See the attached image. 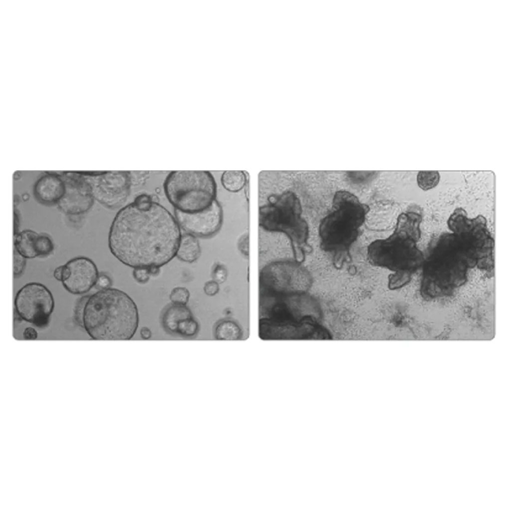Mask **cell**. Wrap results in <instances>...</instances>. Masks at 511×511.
I'll list each match as a JSON object with an SVG mask.
<instances>
[{"instance_id":"1","label":"cell","mask_w":511,"mask_h":511,"mask_svg":"<svg viewBox=\"0 0 511 511\" xmlns=\"http://www.w3.org/2000/svg\"><path fill=\"white\" fill-rule=\"evenodd\" d=\"M181 236L172 214L151 195L142 193L115 215L108 246L112 255L127 266L160 267L176 256Z\"/></svg>"},{"instance_id":"2","label":"cell","mask_w":511,"mask_h":511,"mask_svg":"<svg viewBox=\"0 0 511 511\" xmlns=\"http://www.w3.org/2000/svg\"><path fill=\"white\" fill-rule=\"evenodd\" d=\"M259 223L269 231L283 232L291 241L298 262L310 248L308 227L302 217L300 200L292 187L288 171H267L258 178Z\"/></svg>"},{"instance_id":"3","label":"cell","mask_w":511,"mask_h":511,"mask_svg":"<svg viewBox=\"0 0 511 511\" xmlns=\"http://www.w3.org/2000/svg\"><path fill=\"white\" fill-rule=\"evenodd\" d=\"M81 323L94 340H129L138 326V308L123 291L113 288L99 290L87 297Z\"/></svg>"},{"instance_id":"4","label":"cell","mask_w":511,"mask_h":511,"mask_svg":"<svg viewBox=\"0 0 511 511\" xmlns=\"http://www.w3.org/2000/svg\"><path fill=\"white\" fill-rule=\"evenodd\" d=\"M369 210L350 192L339 191L334 194L332 210L321 220L318 234L321 248L331 256L336 268H341L350 259V250Z\"/></svg>"},{"instance_id":"5","label":"cell","mask_w":511,"mask_h":511,"mask_svg":"<svg viewBox=\"0 0 511 511\" xmlns=\"http://www.w3.org/2000/svg\"><path fill=\"white\" fill-rule=\"evenodd\" d=\"M419 240L397 222L389 237L376 240L369 245L367 257L370 263L391 272L388 279L390 289L396 290L406 285L411 281L413 274L422 266L424 257L417 246Z\"/></svg>"},{"instance_id":"6","label":"cell","mask_w":511,"mask_h":511,"mask_svg":"<svg viewBox=\"0 0 511 511\" xmlns=\"http://www.w3.org/2000/svg\"><path fill=\"white\" fill-rule=\"evenodd\" d=\"M435 244L422 265L421 292L427 298L451 294L465 282L470 268L452 234L442 236Z\"/></svg>"},{"instance_id":"7","label":"cell","mask_w":511,"mask_h":511,"mask_svg":"<svg viewBox=\"0 0 511 511\" xmlns=\"http://www.w3.org/2000/svg\"><path fill=\"white\" fill-rule=\"evenodd\" d=\"M165 195L174 209L185 213L201 212L216 200L218 185L208 171H171L163 183Z\"/></svg>"},{"instance_id":"8","label":"cell","mask_w":511,"mask_h":511,"mask_svg":"<svg viewBox=\"0 0 511 511\" xmlns=\"http://www.w3.org/2000/svg\"><path fill=\"white\" fill-rule=\"evenodd\" d=\"M309 276L299 262L278 261L271 263L260 273V292L275 296L300 294L308 287Z\"/></svg>"},{"instance_id":"9","label":"cell","mask_w":511,"mask_h":511,"mask_svg":"<svg viewBox=\"0 0 511 511\" xmlns=\"http://www.w3.org/2000/svg\"><path fill=\"white\" fill-rule=\"evenodd\" d=\"M85 177L94 199L112 209L121 208L125 204L133 186L129 171H100Z\"/></svg>"},{"instance_id":"10","label":"cell","mask_w":511,"mask_h":511,"mask_svg":"<svg viewBox=\"0 0 511 511\" xmlns=\"http://www.w3.org/2000/svg\"><path fill=\"white\" fill-rule=\"evenodd\" d=\"M14 303L20 318L37 327L47 324L54 307L51 292L37 282H30L22 286L17 292Z\"/></svg>"},{"instance_id":"11","label":"cell","mask_w":511,"mask_h":511,"mask_svg":"<svg viewBox=\"0 0 511 511\" xmlns=\"http://www.w3.org/2000/svg\"><path fill=\"white\" fill-rule=\"evenodd\" d=\"M65 186L64 194L57 203L59 209L67 215H76L87 212L94 198L85 177L77 173L60 174Z\"/></svg>"},{"instance_id":"12","label":"cell","mask_w":511,"mask_h":511,"mask_svg":"<svg viewBox=\"0 0 511 511\" xmlns=\"http://www.w3.org/2000/svg\"><path fill=\"white\" fill-rule=\"evenodd\" d=\"M175 219L180 227L196 237H208L220 229L223 219V211L216 200L206 209L198 213L188 214L174 209Z\"/></svg>"},{"instance_id":"13","label":"cell","mask_w":511,"mask_h":511,"mask_svg":"<svg viewBox=\"0 0 511 511\" xmlns=\"http://www.w3.org/2000/svg\"><path fill=\"white\" fill-rule=\"evenodd\" d=\"M66 265L69 269L70 274L62 283L68 292L74 294H83L95 285L99 273L92 260L86 257H77L69 260Z\"/></svg>"},{"instance_id":"14","label":"cell","mask_w":511,"mask_h":511,"mask_svg":"<svg viewBox=\"0 0 511 511\" xmlns=\"http://www.w3.org/2000/svg\"><path fill=\"white\" fill-rule=\"evenodd\" d=\"M65 190L64 182L58 174H46L35 182L33 192L35 197L46 205L57 203Z\"/></svg>"},{"instance_id":"15","label":"cell","mask_w":511,"mask_h":511,"mask_svg":"<svg viewBox=\"0 0 511 511\" xmlns=\"http://www.w3.org/2000/svg\"><path fill=\"white\" fill-rule=\"evenodd\" d=\"M190 309L186 305L172 303L164 309L162 316V322L167 331L177 333L178 323L182 320L192 317Z\"/></svg>"},{"instance_id":"16","label":"cell","mask_w":511,"mask_h":511,"mask_svg":"<svg viewBox=\"0 0 511 511\" xmlns=\"http://www.w3.org/2000/svg\"><path fill=\"white\" fill-rule=\"evenodd\" d=\"M201 253V247L196 236L188 233L182 235L176 254L180 260L193 262L199 258Z\"/></svg>"},{"instance_id":"17","label":"cell","mask_w":511,"mask_h":511,"mask_svg":"<svg viewBox=\"0 0 511 511\" xmlns=\"http://www.w3.org/2000/svg\"><path fill=\"white\" fill-rule=\"evenodd\" d=\"M38 234L25 230L14 235V249L26 258L37 256L35 250V242Z\"/></svg>"},{"instance_id":"18","label":"cell","mask_w":511,"mask_h":511,"mask_svg":"<svg viewBox=\"0 0 511 511\" xmlns=\"http://www.w3.org/2000/svg\"><path fill=\"white\" fill-rule=\"evenodd\" d=\"M248 178L244 171H225L222 174L220 184L226 191L238 193L248 187Z\"/></svg>"},{"instance_id":"19","label":"cell","mask_w":511,"mask_h":511,"mask_svg":"<svg viewBox=\"0 0 511 511\" xmlns=\"http://www.w3.org/2000/svg\"><path fill=\"white\" fill-rule=\"evenodd\" d=\"M440 181V174L437 171H421L417 176L419 187L426 191L435 187Z\"/></svg>"},{"instance_id":"20","label":"cell","mask_w":511,"mask_h":511,"mask_svg":"<svg viewBox=\"0 0 511 511\" xmlns=\"http://www.w3.org/2000/svg\"><path fill=\"white\" fill-rule=\"evenodd\" d=\"M34 247L37 256H48L54 249L53 244L50 238L43 234H38Z\"/></svg>"},{"instance_id":"21","label":"cell","mask_w":511,"mask_h":511,"mask_svg":"<svg viewBox=\"0 0 511 511\" xmlns=\"http://www.w3.org/2000/svg\"><path fill=\"white\" fill-rule=\"evenodd\" d=\"M199 328L198 323L192 317L178 323L177 333L185 337H192L198 333Z\"/></svg>"},{"instance_id":"22","label":"cell","mask_w":511,"mask_h":511,"mask_svg":"<svg viewBox=\"0 0 511 511\" xmlns=\"http://www.w3.org/2000/svg\"><path fill=\"white\" fill-rule=\"evenodd\" d=\"M190 295V292L186 287H176L172 290L170 299L173 303L186 305L189 301Z\"/></svg>"},{"instance_id":"23","label":"cell","mask_w":511,"mask_h":511,"mask_svg":"<svg viewBox=\"0 0 511 511\" xmlns=\"http://www.w3.org/2000/svg\"><path fill=\"white\" fill-rule=\"evenodd\" d=\"M26 258L13 248V275L17 277L23 271L26 265Z\"/></svg>"},{"instance_id":"24","label":"cell","mask_w":511,"mask_h":511,"mask_svg":"<svg viewBox=\"0 0 511 511\" xmlns=\"http://www.w3.org/2000/svg\"><path fill=\"white\" fill-rule=\"evenodd\" d=\"M151 273L148 267H136L133 270V276L140 283H145L149 279Z\"/></svg>"},{"instance_id":"25","label":"cell","mask_w":511,"mask_h":511,"mask_svg":"<svg viewBox=\"0 0 511 511\" xmlns=\"http://www.w3.org/2000/svg\"><path fill=\"white\" fill-rule=\"evenodd\" d=\"M227 276V271L225 267L221 265L216 266L213 272V280L218 283L224 282Z\"/></svg>"},{"instance_id":"26","label":"cell","mask_w":511,"mask_h":511,"mask_svg":"<svg viewBox=\"0 0 511 511\" xmlns=\"http://www.w3.org/2000/svg\"><path fill=\"white\" fill-rule=\"evenodd\" d=\"M112 280L110 277L102 274L98 275L95 286L99 290H102L110 288Z\"/></svg>"},{"instance_id":"27","label":"cell","mask_w":511,"mask_h":511,"mask_svg":"<svg viewBox=\"0 0 511 511\" xmlns=\"http://www.w3.org/2000/svg\"><path fill=\"white\" fill-rule=\"evenodd\" d=\"M219 290V283L215 280H210L206 282L204 286L205 293L209 296L215 295Z\"/></svg>"},{"instance_id":"28","label":"cell","mask_w":511,"mask_h":511,"mask_svg":"<svg viewBox=\"0 0 511 511\" xmlns=\"http://www.w3.org/2000/svg\"><path fill=\"white\" fill-rule=\"evenodd\" d=\"M23 337L26 340H34L37 337V332L34 328L29 326L24 329Z\"/></svg>"},{"instance_id":"29","label":"cell","mask_w":511,"mask_h":511,"mask_svg":"<svg viewBox=\"0 0 511 511\" xmlns=\"http://www.w3.org/2000/svg\"><path fill=\"white\" fill-rule=\"evenodd\" d=\"M247 236H244L241 238L239 244V247L243 254L248 255V237Z\"/></svg>"},{"instance_id":"30","label":"cell","mask_w":511,"mask_h":511,"mask_svg":"<svg viewBox=\"0 0 511 511\" xmlns=\"http://www.w3.org/2000/svg\"><path fill=\"white\" fill-rule=\"evenodd\" d=\"M140 335L143 339L146 340L151 338L152 333L149 328L144 326L140 330Z\"/></svg>"},{"instance_id":"31","label":"cell","mask_w":511,"mask_h":511,"mask_svg":"<svg viewBox=\"0 0 511 511\" xmlns=\"http://www.w3.org/2000/svg\"><path fill=\"white\" fill-rule=\"evenodd\" d=\"M62 271L63 265L56 267L53 272V276L54 278L57 280L61 282L62 280Z\"/></svg>"},{"instance_id":"32","label":"cell","mask_w":511,"mask_h":511,"mask_svg":"<svg viewBox=\"0 0 511 511\" xmlns=\"http://www.w3.org/2000/svg\"><path fill=\"white\" fill-rule=\"evenodd\" d=\"M19 226V220L17 215L14 213V235L18 233L17 230Z\"/></svg>"},{"instance_id":"33","label":"cell","mask_w":511,"mask_h":511,"mask_svg":"<svg viewBox=\"0 0 511 511\" xmlns=\"http://www.w3.org/2000/svg\"><path fill=\"white\" fill-rule=\"evenodd\" d=\"M148 268L150 270L151 275H156L158 274L160 271V267L157 266H152Z\"/></svg>"}]
</instances>
